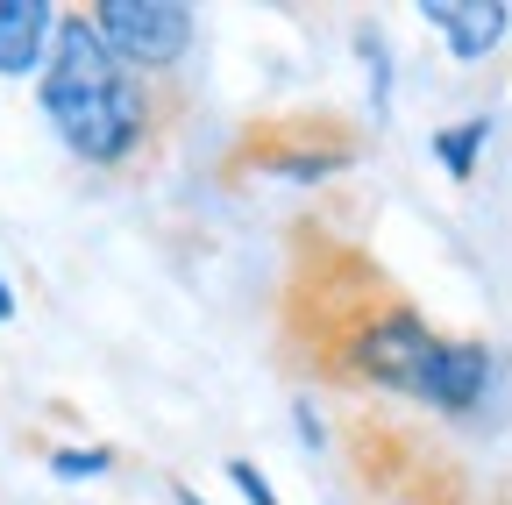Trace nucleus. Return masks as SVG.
I'll return each mask as SVG.
<instances>
[{
  "label": "nucleus",
  "mask_w": 512,
  "mask_h": 505,
  "mask_svg": "<svg viewBox=\"0 0 512 505\" xmlns=\"http://www.w3.org/2000/svg\"><path fill=\"white\" fill-rule=\"evenodd\" d=\"M36 107L50 121V136L86 171H114V178L157 164L171 129H178V93L128 72L100 43L86 8L57 15V36L43 50V72H36Z\"/></svg>",
  "instance_id": "f03ea898"
},
{
  "label": "nucleus",
  "mask_w": 512,
  "mask_h": 505,
  "mask_svg": "<svg viewBox=\"0 0 512 505\" xmlns=\"http://www.w3.org/2000/svg\"><path fill=\"white\" fill-rule=\"evenodd\" d=\"M0 321H15V292H8V278H0Z\"/></svg>",
  "instance_id": "9b49d317"
},
{
  "label": "nucleus",
  "mask_w": 512,
  "mask_h": 505,
  "mask_svg": "<svg viewBox=\"0 0 512 505\" xmlns=\"http://www.w3.org/2000/svg\"><path fill=\"white\" fill-rule=\"evenodd\" d=\"M178 505H207V498H200V491H192V484H178Z\"/></svg>",
  "instance_id": "f8f14e48"
},
{
  "label": "nucleus",
  "mask_w": 512,
  "mask_h": 505,
  "mask_svg": "<svg viewBox=\"0 0 512 505\" xmlns=\"http://www.w3.org/2000/svg\"><path fill=\"white\" fill-rule=\"evenodd\" d=\"M484 136H491V114H470L463 129H441V136H434V157H441L448 171H456V178H470V171H477Z\"/></svg>",
  "instance_id": "6e6552de"
},
{
  "label": "nucleus",
  "mask_w": 512,
  "mask_h": 505,
  "mask_svg": "<svg viewBox=\"0 0 512 505\" xmlns=\"http://www.w3.org/2000/svg\"><path fill=\"white\" fill-rule=\"evenodd\" d=\"M363 157V136L328 107H292V114H256L249 129L228 143V171L235 178H299L320 185Z\"/></svg>",
  "instance_id": "20e7f679"
},
{
  "label": "nucleus",
  "mask_w": 512,
  "mask_h": 505,
  "mask_svg": "<svg viewBox=\"0 0 512 505\" xmlns=\"http://www.w3.org/2000/svg\"><path fill=\"white\" fill-rule=\"evenodd\" d=\"M278 363L299 385L349 399H399L441 420H470L491 399V342L434 328L392 264L328 214H299L271 299Z\"/></svg>",
  "instance_id": "f257e3e1"
},
{
  "label": "nucleus",
  "mask_w": 512,
  "mask_h": 505,
  "mask_svg": "<svg viewBox=\"0 0 512 505\" xmlns=\"http://www.w3.org/2000/svg\"><path fill=\"white\" fill-rule=\"evenodd\" d=\"M228 484H235L249 505H278V491L264 484V470H256V463H228Z\"/></svg>",
  "instance_id": "9d476101"
},
{
  "label": "nucleus",
  "mask_w": 512,
  "mask_h": 505,
  "mask_svg": "<svg viewBox=\"0 0 512 505\" xmlns=\"http://www.w3.org/2000/svg\"><path fill=\"white\" fill-rule=\"evenodd\" d=\"M50 36H57V8H50V0H0V79L43 72Z\"/></svg>",
  "instance_id": "0eeeda50"
},
{
  "label": "nucleus",
  "mask_w": 512,
  "mask_h": 505,
  "mask_svg": "<svg viewBox=\"0 0 512 505\" xmlns=\"http://www.w3.org/2000/svg\"><path fill=\"white\" fill-rule=\"evenodd\" d=\"M86 15L121 65L157 86H171V72L192 57V36H200V15L178 8V0H93Z\"/></svg>",
  "instance_id": "39448f33"
},
{
  "label": "nucleus",
  "mask_w": 512,
  "mask_h": 505,
  "mask_svg": "<svg viewBox=\"0 0 512 505\" xmlns=\"http://www.w3.org/2000/svg\"><path fill=\"white\" fill-rule=\"evenodd\" d=\"M50 470H57V477H100V470H114V456H107V449H57Z\"/></svg>",
  "instance_id": "1a4fd4ad"
},
{
  "label": "nucleus",
  "mask_w": 512,
  "mask_h": 505,
  "mask_svg": "<svg viewBox=\"0 0 512 505\" xmlns=\"http://www.w3.org/2000/svg\"><path fill=\"white\" fill-rule=\"evenodd\" d=\"M342 463L370 505H512L463 449L392 406H349L342 413Z\"/></svg>",
  "instance_id": "7ed1b4c3"
},
{
  "label": "nucleus",
  "mask_w": 512,
  "mask_h": 505,
  "mask_svg": "<svg viewBox=\"0 0 512 505\" xmlns=\"http://www.w3.org/2000/svg\"><path fill=\"white\" fill-rule=\"evenodd\" d=\"M420 22L441 29V43H448V57H456V65H477V57H491V50L505 43L512 8H498V0H463V8H456V0H427Z\"/></svg>",
  "instance_id": "423d86ee"
}]
</instances>
